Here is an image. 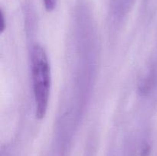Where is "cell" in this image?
<instances>
[{
  "instance_id": "cell-1",
  "label": "cell",
  "mask_w": 157,
  "mask_h": 156,
  "mask_svg": "<svg viewBox=\"0 0 157 156\" xmlns=\"http://www.w3.org/2000/svg\"><path fill=\"white\" fill-rule=\"evenodd\" d=\"M31 69L35 115L38 119H42L48 106L52 76L47 53L39 44H35L32 49Z\"/></svg>"
},
{
  "instance_id": "cell-2",
  "label": "cell",
  "mask_w": 157,
  "mask_h": 156,
  "mask_svg": "<svg viewBox=\"0 0 157 156\" xmlns=\"http://www.w3.org/2000/svg\"><path fill=\"white\" fill-rule=\"evenodd\" d=\"M45 9L48 11H52L56 6L57 0H43Z\"/></svg>"
},
{
  "instance_id": "cell-3",
  "label": "cell",
  "mask_w": 157,
  "mask_h": 156,
  "mask_svg": "<svg viewBox=\"0 0 157 156\" xmlns=\"http://www.w3.org/2000/svg\"><path fill=\"white\" fill-rule=\"evenodd\" d=\"M6 28V21H5V18L4 15H3L2 12H1V25H0V31H1V33H2L5 31Z\"/></svg>"
}]
</instances>
